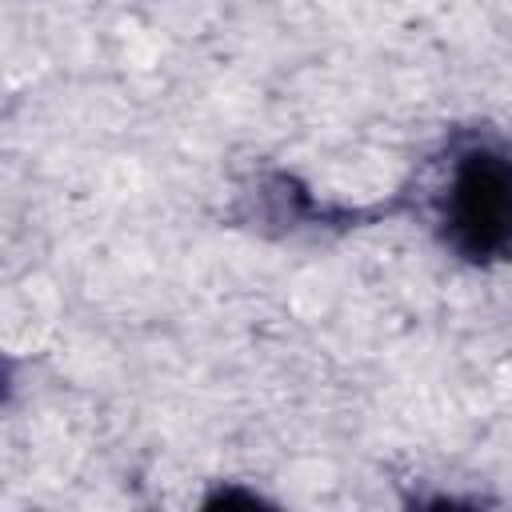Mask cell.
Returning <instances> with one entry per match:
<instances>
[{
    "label": "cell",
    "mask_w": 512,
    "mask_h": 512,
    "mask_svg": "<svg viewBox=\"0 0 512 512\" xmlns=\"http://www.w3.org/2000/svg\"><path fill=\"white\" fill-rule=\"evenodd\" d=\"M440 240L468 264L512 256V152L472 144L452 156L436 200Z\"/></svg>",
    "instance_id": "cell-1"
},
{
    "label": "cell",
    "mask_w": 512,
    "mask_h": 512,
    "mask_svg": "<svg viewBox=\"0 0 512 512\" xmlns=\"http://www.w3.org/2000/svg\"><path fill=\"white\" fill-rule=\"evenodd\" d=\"M228 508V504H248V508H256V504H264L256 492H236V488H220V492H212L208 500H204V508Z\"/></svg>",
    "instance_id": "cell-2"
}]
</instances>
